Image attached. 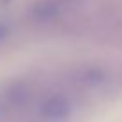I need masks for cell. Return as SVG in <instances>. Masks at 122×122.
I'll list each match as a JSON object with an SVG mask.
<instances>
[{
    "label": "cell",
    "instance_id": "obj_2",
    "mask_svg": "<svg viewBox=\"0 0 122 122\" xmlns=\"http://www.w3.org/2000/svg\"><path fill=\"white\" fill-rule=\"evenodd\" d=\"M70 113V102L63 93H52L40 104V115L45 120H61Z\"/></svg>",
    "mask_w": 122,
    "mask_h": 122
},
{
    "label": "cell",
    "instance_id": "obj_3",
    "mask_svg": "<svg viewBox=\"0 0 122 122\" xmlns=\"http://www.w3.org/2000/svg\"><path fill=\"white\" fill-rule=\"evenodd\" d=\"M5 32H7V29H5V27L2 25V23H0V38H4V36H5Z\"/></svg>",
    "mask_w": 122,
    "mask_h": 122
},
{
    "label": "cell",
    "instance_id": "obj_1",
    "mask_svg": "<svg viewBox=\"0 0 122 122\" xmlns=\"http://www.w3.org/2000/svg\"><path fill=\"white\" fill-rule=\"evenodd\" d=\"M30 97H32V90L23 81H15L0 88V118H5L23 110L30 102Z\"/></svg>",
    "mask_w": 122,
    "mask_h": 122
}]
</instances>
